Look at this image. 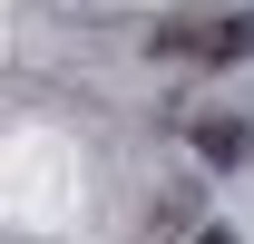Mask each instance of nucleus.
<instances>
[{
  "mask_svg": "<svg viewBox=\"0 0 254 244\" xmlns=\"http://www.w3.org/2000/svg\"><path fill=\"white\" fill-rule=\"evenodd\" d=\"M245 59H254V0H235L205 20V68H245Z\"/></svg>",
  "mask_w": 254,
  "mask_h": 244,
  "instance_id": "obj_1",
  "label": "nucleus"
},
{
  "mask_svg": "<svg viewBox=\"0 0 254 244\" xmlns=\"http://www.w3.org/2000/svg\"><path fill=\"white\" fill-rule=\"evenodd\" d=\"M186 137H195L205 166H245V156H254V127H245V118H195Z\"/></svg>",
  "mask_w": 254,
  "mask_h": 244,
  "instance_id": "obj_2",
  "label": "nucleus"
},
{
  "mask_svg": "<svg viewBox=\"0 0 254 244\" xmlns=\"http://www.w3.org/2000/svg\"><path fill=\"white\" fill-rule=\"evenodd\" d=\"M157 59H205V20H157Z\"/></svg>",
  "mask_w": 254,
  "mask_h": 244,
  "instance_id": "obj_3",
  "label": "nucleus"
},
{
  "mask_svg": "<svg viewBox=\"0 0 254 244\" xmlns=\"http://www.w3.org/2000/svg\"><path fill=\"white\" fill-rule=\"evenodd\" d=\"M195 225H205V215H195V195H166V205L147 215V235H157V244H186Z\"/></svg>",
  "mask_w": 254,
  "mask_h": 244,
  "instance_id": "obj_4",
  "label": "nucleus"
},
{
  "mask_svg": "<svg viewBox=\"0 0 254 244\" xmlns=\"http://www.w3.org/2000/svg\"><path fill=\"white\" fill-rule=\"evenodd\" d=\"M186 244H235V235H225V225H195V235H186Z\"/></svg>",
  "mask_w": 254,
  "mask_h": 244,
  "instance_id": "obj_5",
  "label": "nucleus"
}]
</instances>
